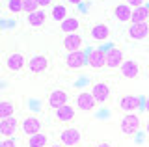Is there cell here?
<instances>
[{"label": "cell", "instance_id": "cell-20", "mask_svg": "<svg viewBox=\"0 0 149 147\" xmlns=\"http://www.w3.org/2000/svg\"><path fill=\"white\" fill-rule=\"evenodd\" d=\"M50 136L47 134V132H37V134H32L26 138V147H47L50 144Z\"/></svg>", "mask_w": 149, "mask_h": 147}, {"label": "cell", "instance_id": "cell-31", "mask_svg": "<svg viewBox=\"0 0 149 147\" xmlns=\"http://www.w3.org/2000/svg\"><path fill=\"white\" fill-rule=\"evenodd\" d=\"M37 2H39V8H49V6H52V0H37Z\"/></svg>", "mask_w": 149, "mask_h": 147}, {"label": "cell", "instance_id": "cell-13", "mask_svg": "<svg viewBox=\"0 0 149 147\" xmlns=\"http://www.w3.org/2000/svg\"><path fill=\"white\" fill-rule=\"evenodd\" d=\"M110 34H112L110 26L104 24V22H97L90 30V37H91V41H95V43H104V41H108Z\"/></svg>", "mask_w": 149, "mask_h": 147}, {"label": "cell", "instance_id": "cell-18", "mask_svg": "<svg viewBox=\"0 0 149 147\" xmlns=\"http://www.w3.org/2000/svg\"><path fill=\"white\" fill-rule=\"evenodd\" d=\"M26 65V58L22 56L21 52H11L9 56L6 58V67H8V71H11V73H19V71H22Z\"/></svg>", "mask_w": 149, "mask_h": 147}, {"label": "cell", "instance_id": "cell-23", "mask_svg": "<svg viewBox=\"0 0 149 147\" xmlns=\"http://www.w3.org/2000/svg\"><path fill=\"white\" fill-rule=\"evenodd\" d=\"M49 17H50V21H54V22H58V24H60L65 17H69L67 6H63V4H54L52 10H50V13H49Z\"/></svg>", "mask_w": 149, "mask_h": 147}, {"label": "cell", "instance_id": "cell-6", "mask_svg": "<svg viewBox=\"0 0 149 147\" xmlns=\"http://www.w3.org/2000/svg\"><path fill=\"white\" fill-rule=\"evenodd\" d=\"M74 116H77V108L73 104H62L54 110V121L62 123V125H69L71 121H74Z\"/></svg>", "mask_w": 149, "mask_h": 147}, {"label": "cell", "instance_id": "cell-16", "mask_svg": "<svg viewBox=\"0 0 149 147\" xmlns=\"http://www.w3.org/2000/svg\"><path fill=\"white\" fill-rule=\"evenodd\" d=\"M90 93L93 95V99L97 101V104L106 103V101L110 99V86H108V82H95V84L91 86Z\"/></svg>", "mask_w": 149, "mask_h": 147}, {"label": "cell", "instance_id": "cell-34", "mask_svg": "<svg viewBox=\"0 0 149 147\" xmlns=\"http://www.w3.org/2000/svg\"><path fill=\"white\" fill-rule=\"evenodd\" d=\"M67 2H69V4H71V6H78V4H80V2H82V0H67Z\"/></svg>", "mask_w": 149, "mask_h": 147}, {"label": "cell", "instance_id": "cell-4", "mask_svg": "<svg viewBox=\"0 0 149 147\" xmlns=\"http://www.w3.org/2000/svg\"><path fill=\"white\" fill-rule=\"evenodd\" d=\"M74 108H77V112L90 114L97 108V101L93 99V95L90 91H80V93L74 97Z\"/></svg>", "mask_w": 149, "mask_h": 147}, {"label": "cell", "instance_id": "cell-32", "mask_svg": "<svg viewBox=\"0 0 149 147\" xmlns=\"http://www.w3.org/2000/svg\"><path fill=\"white\" fill-rule=\"evenodd\" d=\"M95 147H114V144H110V141H101V144H97Z\"/></svg>", "mask_w": 149, "mask_h": 147}, {"label": "cell", "instance_id": "cell-14", "mask_svg": "<svg viewBox=\"0 0 149 147\" xmlns=\"http://www.w3.org/2000/svg\"><path fill=\"white\" fill-rule=\"evenodd\" d=\"M47 103H49V106L56 110L58 106H62V104H67L69 103V93L62 88H56L49 93V99H47Z\"/></svg>", "mask_w": 149, "mask_h": 147}, {"label": "cell", "instance_id": "cell-12", "mask_svg": "<svg viewBox=\"0 0 149 147\" xmlns=\"http://www.w3.org/2000/svg\"><path fill=\"white\" fill-rule=\"evenodd\" d=\"M140 71H142V67H140L138 60H123V63L119 65L121 76L127 80H136L140 76Z\"/></svg>", "mask_w": 149, "mask_h": 147}, {"label": "cell", "instance_id": "cell-2", "mask_svg": "<svg viewBox=\"0 0 149 147\" xmlns=\"http://www.w3.org/2000/svg\"><path fill=\"white\" fill-rule=\"evenodd\" d=\"M142 128V119L138 114H125L119 121V130L123 132L125 138H132L136 136Z\"/></svg>", "mask_w": 149, "mask_h": 147}, {"label": "cell", "instance_id": "cell-29", "mask_svg": "<svg viewBox=\"0 0 149 147\" xmlns=\"http://www.w3.org/2000/svg\"><path fill=\"white\" fill-rule=\"evenodd\" d=\"M146 0H125V4H129L130 8H138V6H143Z\"/></svg>", "mask_w": 149, "mask_h": 147}, {"label": "cell", "instance_id": "cell-26", "mask_svg": "<svg viewBox=\"0 0 149 147\" xmlns=\"http://www.w3.org/2000/svg\"><path fill=\"white\" fill-rule=\"evenodd\" d=\"M36 10H39V2L37 0H22V11L24 13H30Z\"/></svg>", "mask_w": 149, "mask_h": 147}, {"label": "cell", "instance_id": "cell-9", "mask_svg": "<svg viewBox=\"0 0 149 147\" xmlns=\"http://www.w3.org/2000/svg\"><path fill=\"white\" fill-rule=\"evenodd\" d=\"M119 110L123 114H136L142 110V97L138 95H123L119 99Z\"/></svg>", "mask_w": 149, "mask_h": 147}, {"label": "cell", "instance_id": "cell-33", "mask_svg": "<svg viewBox=\"0 0 149 147\" xmlns=\"http://www.w3.org/2000/svg\"><path fill=\"white\" fill-rule=\"evenodd\" d=\"M47 147H65V145H62L60 141H50V144L47 145Z\"/></svg>", "mask_w": 149, "mask_h": 147}, {"label": "cell", "instance_id": "cell-35", "mask_svg": "<svg viewBox=\"0 0 149 147\" xmlns=\"http://www.w3.org/2000/svg\"><path fill=\"white\" fill-rule=\"evenodd\" d=\"M143 128H146V134L149 136V119H147V121H146V127H143Z\"/></svg>", "mask_w": 149, "mask_h": 147}, {"label": "cell", "instance_id": "cell-22", "mask_svg": "<svg viewBox=\"0 0 149 147\" xmlns=\"http://www.w3.org/2000/svg\"><path fill=\"white\" fill-rule=\"evenodd\" d=\"M60 30L63 34H77L80 30V21L77 17H65V19L60 22Z\"/></svg>", "mask_w": 149, "mask_h": 147}, {"label": "cell", "instance_id": "cell-19", "mask_svg": "<svg viewBox=\"0 0 149 147\" xmlns=\"http://www.w3.org/2000/svg\"><path fill=\"white\" fill-rule=\"evenodd\" d=\"M47 17H49V13H47L43 8H39V10H36V11L26 13V22L32 28H39V26H43L47 22Z\"/></svg>", "mask_w": 149, "mask_h": 147}, {"label": "cell", "instance_id": "cell-17", "mask_svg": "<svg viewBox=\"0 0 149 147\" xmlns=\"http://www.w3.org/2000/svg\"><path fill=\"white\" fill-rule=\"evenodd\" d=\"M106 63L104 60V49H91L88 52V58H86V65H90L91 69H102Z\"/></svg>", "mask_w": 149, "mask_h": 147}, {"label": "cell", "instance_id": "cell-3", "mask_svg": "<svg viewBox=\"0 0 149 147\" xmlns=\"http://www.w3.org/2000/svg\"><path fill=\"white\" fill-rule=\"evenodd\" d=\"M41 130H43V119L39 116H34V114L26 116L21 123H19V132H21L24 138L32 136V134H37V132H41Z\"/></svg>", "mask_w": 149, "mask_h": 147}, {"label": "cell", "instance_id": "cell-10", "mask_svg": "<svg viewBox=\"0 0 149 147\" xmlns=\"http://www.w3.org/2000/svg\"><path fill=\"white\" fill-rule=\"evenodd\" d=\"M19 119L15 116H9L0 119V138H13L19 134Z\"/></svg>", "mask_w": 149, "mask_h": 147}, {"label": "cell", "instance_id": "cell-27", "mask_svg": "<svg viewBox=\"0 0 149 147\" xmlns=\"http://www.w3.org/2000/svg\"><path fill=\"white\" fill-rule=\"evenodd\" d=\"M8 10L11 13H21L22 11V0H8Z\"/></svg>", "mask_w": 149, "mask_h": 147}, {"label": "cell", "instance_id": "cell-7", "mask_svg": "<svg viewBox=\"0 0 149 147\" xmlns=\"http://www.w3.org/2000/svg\"><path fill=\"white\" fill-rule=\"evenodd\" d=\"M86 58H88V52H84V50H74V52H67V56L63 58V63L67 69H71V71H77V69H82L86 65Z\"/></svg>", "mask_w": 149, "mask_h": 147}, {"label": "cell", "instance_id": "cell-24", "mask_svg": "<svg viewBox=\"0 0 149 147\" xmlns=\"http://www.w3.org/2000/svg\"><path fill=\"white\" fill-rule=\"evenodd\" d=\"M130 22H149V8L143 6L132 8V15H130Z\"/></svg>", "mask_w": 149, "mask_h": 147}, {"label": "cell", "instance_id": "cell-30", "mask_svg": "<svg viewBox=\"0 0 149 147\" xmlns=\"http://www.w3.org/2000/svg\"><path fill=\"white\" fill-rule=\"evenodd\" d=\"M142 108H143V112L149 116V95H147L146 99H142Z\"/></svg>", "mask_w": 149, "mask_h": 147}, {"label": "cell", "instance_id": "cell-11", "mask_svg": "<svg viewBox=\"0 0 149 147\" xmlns=\"http://www.w3.org/2000/svg\"><path fill=\"white\" fill-rule=\"evenodd\" d=\"M104 60H106V63H104V67H108V69H119V65L123 63V50H121L119 47H108L104 50Z\"/></svg>", "mask_w": 149, "mask_h": 147}, {"label": "cell", "instance_id": "cell-5", "mask_svg": "<svg viewBox=\"0 0 149 147\" xmlns=\"http://www.w3.org/2000/svg\"><path fill=\"white\" fill-rule=\"evenodd\" d=\"M149 35V22H129L127 37L130 41H143Z\"/></svg>", "mask_w": 149, "mask_h": 147}, {"label": "cell", "instance_id": "cell-28", "mask_svg": "<svg viewBox=\"0 0 149 147\" xmlns=\"http://www.w3.org/2000/svg\"><path fill=\"white\" fill-rule=\"evenodd\" d=\"M0 147H19V140L15 136L13 138H2L0 140Z\"/></svg>", "mask_w": 149, "mask_h": 147}, {"label": "cell", "instance_id": "cell-21", "mask_svg": "<svg viewBox=\"0 0 149 147\" xmlns=\"http://www.w3.org/2000/svg\"><path fill=\"white\" fill-rule=\"evenodd\" d=\"M130 15H132V8L129 4H118L114 8V17L118 22H130Z\"/></svg>", "mask_w": 149, "mask_h": 147}, {"label": "cell", "instance_id": "cell-8", "mask_svg": "<svg viewBox=\"0 0 149 147\" xmlns=\"http://www.w3.org/2000/svg\"><path fill=\"white\" fill-rule=\"evenodd\" d=\"M50 65V60L47 54H36V56H32L30 60L26 62V67L30 73H34V75H39V73H45L47 69Z\"/></svg>", "mask_w": 149, "mask_h": 147}, {"label": "cell", "instance_id": "cell-25", "mask_svg": "<svg viewBox=\"0 0 149 147\" xmlns=\"http://www.w3.org/2000/svg\"><path fill=\"white\" fill-rule=\"evenodd\" d=\"M15 103L13 101H8V99H4V101H0V119H4V117H9V116H15Z\"/></svg>", "mask_w": 149, "mask_h": 147}, {"label": "cell", "instance_id": "cell-15", "mask_svg": "<svg viewBox=\"0 0 149 147\" xmlns=\"http://www.w3.org/2000/svg\"><path fill=\"white\" fill-rule=\"evenodd\" d=\"M84 45L82 41V35L78 34H65V37L62 39V49L65 52H74V50H80Z\"/></svg>", "mask_w": 149, "mask_h": 147}, {"label": "cell", "instance_id": "cell-1", "mask_svg": "<svg viewBox=\"0 0 149 147\" xmlns=\"http://www.w3.org/2000/svg\"><path fill=\"white\" fill-rule=\"evenodd\" d=\"M82 127L78 125H67L63 127L62 130L58 132V136H56V141H60L62 145L65 147H78L82 144Z\"/></svg>", "mask_w": 149, "mask_h": 147}]
</instances>
